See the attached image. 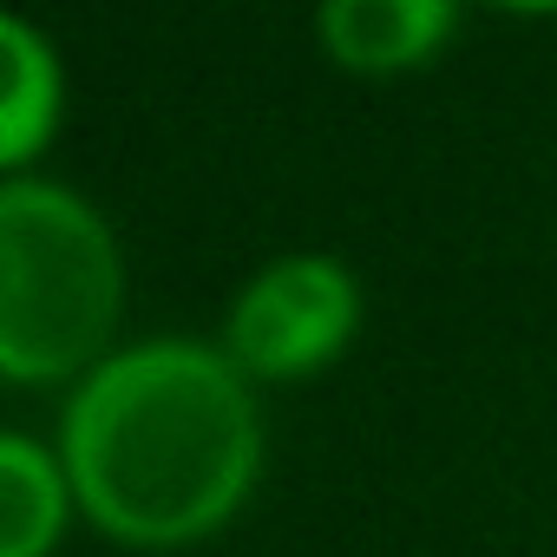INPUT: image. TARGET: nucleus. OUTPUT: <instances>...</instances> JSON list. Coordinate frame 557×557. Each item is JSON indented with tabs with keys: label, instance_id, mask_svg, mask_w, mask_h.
Returning <instances> with one entry per match:
<instances>
[{
	"label": "nucleus",
	"instance_id": "obj_1",
	"mask_svg": "<svg viewBox=\"0 0 557 557\" xmlns=\"http://www.w3.org/2000/svg\"><path fill=\"white\" fill-rule=\"evenodd\" d=\"M60 466L86 518L119 544L210 537L256 485L262 420L230 348L145 342L106 355L66 400Z\"/></svg>",
	"mask_w": 557,
	"mask_h": 557
},
{
	"label": "nucleus",
	"instance_id": "obj_5",
	"mask_svg": "<svg viewBox=\"0 0 557 557\" xmlns=\"http://www.w3.org/2000/svg\"><path fill=\"white\" fill-rule=\"evenodd\" d=\"M60 119V60L40 27L0 14V171L34 158Z\"/></svg>",
	"mask_w": 557,
	"mask_h": 557
},
{
	"label": "nucleus",
	"instance_id": "obj_3",
	"mask_svg": "<svg viewBox=\"0 0 557 557\" xmlns=\"http://www.w3.org/2000/svg\"><path fill=\"white\" fill-rule=\"evenodd\" d=\"M361 322V289L335 256H275L256 269L230 309V361L262 381L315 374L348 348Z\"/></svg>",
	"mask_w": 557,
	"mask_h": 557
},
{
	"label": "nucleus",
	"instance_id": "obj_6",
	"mask_svg": "<svg viewBox=\"0 0 557 557\" xmlns=\"http://www.w3.org/2000/svg\"><path fill=\"white\" fill-rule=\"evenodd\" d=\"M66 466L21 433H0V557H47L66 531Z\"/></svg>",
	"mask_w": 557,
	"mask_h": 557
},
{
	"label": "nucleus",
	"instance_id": "obj_4",
	"mask_svg": "<svg viewBox=\"0 0 557 557\" xmlns=\"http://www.w3.org/2000/svg\"><path fill=\"white\" fill-rule=\"evenodd\" d=\"M453 21L459 14L446 0H329L315 27L342 66L394 73V66H420L453 34Z\"/></svg>",
	"mask_w": 557,
	"mask_h": 557
},
{
	"label": "nucleus",
	"instance_id": "obj_2",
	"mask_svg": "<svg viewBox=\"0 0 557 557\" xmlns=\"http://www.w3.org/2000/svg\"><path fill=\"white\" fill-rule=\"evenodd\" d=\"M125 262L106 216L47 177L0 184V381H66L106 361Z\"/></svg>",
	"mask_w": 557,
	"mask_h": 557
}]
</instances>
